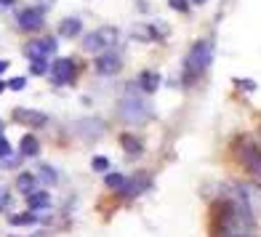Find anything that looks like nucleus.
I'll return each mask as SVG.
<instances>
[{
    "instance_id": "27",
    "label": "nucleus",
    "mask_w": 261,
    "mask_h": 237,
    "mask_svg": "<svg viewBox=\"0 0 261 237\" xmlns=\"http://www.w3.org/2000/svg\"><path fill=\"white\" fill-rule=\"evenodd\" d=\"M3 91H6V83H3V80H0V93H3Z\"/></svg>"
},
{
    "instance_id": "28",
    "label": "nucleus",
    "mask_w": 261,
    "mask_h": 237,
    "mask_svg": "<svg viewBox=\"0 0 261 237\" xmlns=\"http://www.w3.org/2000/svg\"><path fill=\"white\" fill-rule=\"evenodd\" d=\"M195 3H205V0H195Z\"/></svg>"
},
{
    "instance_id": "13",
    "label": "nucleus",
    "mask_w": 261,
    "mask_h": 237,
    "mask_svg": "<svg viewBox=\"0 0 261 237\" xmlns=\"http://www.w3.org/2000/svg\"><path fill=\"white\" fill-rule=\"evenodd\" d=\"M59 32L64 38H75L77 32H83V21L80 19H64V21H59Z\"/></svg>"
},
{
    "instance_id": "22",
    "label": "nucleus",
    "mask_w": 261,
    "mask_h": 237,
    "mask_svg": "<svg viewBox=\"0 0 261 237\" xmlns=\"http://www.w3.org/2000/svg\"><path fill=\"white\" fill-rule=\"evenodd\" d=\"M6 155H11V144H8V139L0 134V157H6Z\"/></svg>"
},
{
    "instance_id": "8",
    "label": "nucleus",
    "mask_w": 261,
    "mask_h": 237,
    "mask_svg": "<svg viewBox=\"0 0 261 237\" xmlns=\"http://www.w3.org/2000/svg\"><path fill=\"white\" fill-rule=\"evenodd\" d=\"M14 120L24 123V125H45V115L38 112V110H24V107H19V110H14Z\"/></svg>"
},
{
    "instance_id": "16",
    "label": "nucleus",
    "mask_w": 261,
    "mask_h": 237,
    "mask_svg": "<svg viewBox=\"0 0 261 237\" xmlns=\"http://www.w3.org/2000/svg\"><path fill=\"white\" fill-rule=\"evenodd\" d=\"M11 224H38V216H35V210L16 213V216H11Z\"/></svg>"
},
{
    "instance_id": "25",
    "label": "nucleus",
    "mask_w": 261,
    "mask_h": 237,
    "mask_svg": "<svg viewBox=\"0 0 261 237\" xmlns=\"http://www.w3.org/2000/svg\"><path fill=\"white\" fill-rule=\"evenodd\" d=\"M6 69H8V62H3V59H0V75H3Z\"/></svg>"
},
{
    "instance_id": "7",
    "label": "nucleus",
    "mask_w": 261,
    "mask_h": 237,
    "mask_svg": "<svg viewBox=\"0 0 261 237\" xmlns=\"http://www.w3.org/2000/svg\"><path fill=\"white\" fill-rule=\"evenodd\" d=\"M115 40V35H104V30L99 32H91L86 35V40H83V45H86V51H93V54H101V48L107 43H112Z\"/></svg>"
},
{
    "instance_id": "14",
    "label": "nucleus",
    "mask_w": 261,
    "mask_h": 237,
    "mask_svg": "<svg viewBox=\"0 0 261 237\" xmlns=\"http://www.w3.org/2000/svg\"><path fill=\"white\" fill-rule=\"evenodd\" d=\"M120 147H123L125 152H130V155H139V152L144 149V144H141L136 136H130V134H123V136H120Z\"/></svg>"
},
{
    "instance_id": "5",
    "label": "nucleus",
    "mask_w": 261,
    "mask_h": 237,
    "mask_svg": "<svg viewBox=\"0 0 261 237\" xmlns=\"http://www.w3.org/2000/svg\"><path fill=\"white\" fill-rule=\"evenodd\" d=\"M16 24L24 32H38L43 27V14L38 8H21L16 14Z\"/></svg>"
},
{
    "instance_id": "18",
    "label": "nucleus",
    "mask_w": 261,
    "mask_h": 237,
    "mask_svg": "<svg viewBox=\"0 0 261 237\" xmlns=\"http://www.w3.org/2000/svg\"><path fill=\"white\" fill-rule=\"evenodd\" d=\"M40 176H43V179H45V184H56L59 179H56V171L51 168V165H40Z\"/></svg>"
},
{
    "instance_id": "29",
    "label": "nucleus",
    "mask_w": 261,
    "mask_h": 237,
    "mask_svg": "<svg viewBox=\"0 0 261 237\" xmlns=\"http://www.w3.org/2000/svg\"><path fill=\"white\" fill-rule=\"evenodd\" d=\"M0 128H3V123H0Z\"/></svg>"
},
{
    "instance_id": "17",
    "label": "nucleus",
    "mask_w": 261,
    "mask_h": 237,
    "mask_svg": "<svg viewBox=\"0 0 261 237\" xmlns=\"http://www.w3.org/2000/svg\"><path fill=\"white\" fill-rule=\"evenodd\" d=\"M45 72H48L45 59H32V62H30V75H45Z\"/></svg>"
},
{
    "instance_id": "23",
    "label": "nucleus",
    "mask_w": 261,
    "mask_h": 237,
    "mask_svg": "<svg viewBox=\"0 0 261 237\" xmlns=\"http://www.w3.org/2000/svg\"><path fill=\"white\" fill-rule=\"evenodd\" d=\"M8 203H11V192L8 189H0V210H6Z\"/></svg>"
},
{
    "instance_id": "26",
    "label": "nucleus",
    "mask_w": 261,
    "mask_h": 237,
    "mask_svg": "<svg viewBox=\"0 0 261 237\" xmlns=\"http://www.w3.org/2000/svg\"><path fill=\"white\" fill-rule=\"evenodd\" d=\"M11 3H14V0H0V6H11Z\"/></svg>"
},
{
    "instance_id": "3",
    "label": "nucleus",
    "mask_w": 261,
    "mask_h": 237,
    "mask_svg": "<svg viewBox=\"0 0 261 237\" xmlns=\"http://www.w3.org/2000/svg\"><path fill=\"white\" fill-rule=\"evenodd\" d=\"M120 67H123L120 56L112 54V51H104V54H99V56H96V72H99V75H104V77L117 75V72H120Z\"/></svg>"
},
{
    "instance_id": "20",
    "label": "nucleus",
    "mask_w": 261,
    "mask_h": 237,
    "mask_svg": "<svg viewBox=\"0 0 261 237\" xmlns=\"http://www.w3.org/2000/svg\"><path fill=\"white\" fill-rule=\"evenodd\" d=\"M24 86H27V80H24V77H11V80L6 83V88H11V91H21Z\"/></svg>"
},
{
    "instance_id": "2",
    "label": "nucleus",
    "mask_w": 261,
    "mask_h": 237,
    "mask_svg": "<svg viewBox=\"0 0 261 237\" xmlns=\"http://www.w3.org/2000/svg\"><path fill=\"white\" fill-rule=\"evenodd\" d=\"M75 72H77V64L72 59H56L51 64V83L54 86H67V83L75 80Z\"/></svg>"
},
{
    "instance_id": "11",
    "label": "nucleus",
    "mask_w": 261,
    "mask_h": 237,
    "mask_svg": "<svg viewBox=\"0 0 261 237\" xmlns=\"http://www.w3.org/2000/svg\"><path fill=\"white\" fill-rule=\"evenodd\" d=\"M27 205H30V210H43V208L51 205V195L48 192H38V189H35L32 195H27Z\"/></svg>"
},
{
    "instance_id": "1",
    "label": "nucleus",
    "mask_w": 261,
    "mask_h": 237,
    "mask_svg": "<svg viewBox=\"0 0 261 237\" xmlns=\"http://www.w3.org/2000/svg\"><path fill=\"white\" fill-rule=\"evenodd\" d=\"M211 56H213V48L208 40H197L192 45V51L187 54V62H184V83L187 86H192V83H197L203 77V72L211 64Z\"/></svg>"
},
{
    "instance_id": "19",
    "label": "nucleus",
    "mask_w": 261,
    "mask_h": 237,
    "mask_svg": "<svg viewBox=\"0 0 261 237\" xmlns=\"http://www.w3.org/2000/svg\"><path fill=\"white\" fill-rule=\"evenodd\" d=\"M91 168H93V171H107V168H110V160L101 157V155H96V157L91 160Z\"/></svg>"
},
{
    "instance_id": "21",
    "label": "nucleus",
    "mask_w": 261,
    "mask_h": 237,
    "mask_svg": "<svg viewBox=\"0 0 261 237\" xmlns=\"http://www.w3.org/2000/svg\"><path fill=\"white\" fill-rule=\"evenodd\" d=\"M168 3H171L173 11H179V14H187L189 11V0H168Z\"/></svg>"
},
{
    "instance_id": "15",
    "label": "nucleus",
    "mask_w": 261,
    "mask_h": 237,
    "mask_svg": "<svg viewBox=\"0 0 261 237\" xmlns=\"http://www.w3.org/2000/svg\"><path fill=\"white\" fill-rule=\"evenodd\" d=\"M125 181H128V179H125V176H120V173H110V176L104 179V184L110 187V189H123Z\"/></svg>"
},
{
    "instance_id": "12",
    "label": "nucleus",
    "mask_w": 261,
    "mask_h": 237,
    "mask_svg": "<svg viewBox=\"0 0 261 237\" xmlns=\"http://www.w3.org/2000/svg\"><path fill=\"white\" fill-rule=\"evenodd\" d=\"M139 86H141V91H144V93H155L158 86H160V75L158 72H141Z\"/></svg>"
},
{
    "instance_id": "6",
    "label": "nucleus",
    "mask_w": 261,
    "mask_h": 237,
    "mask_svg": "<svg viewBox=\"0 0 261 237\" xmlns=\"http://www.w3.org/2000/svg\"><path fill=\"white\" fill-rule=\"evenodd\" d=\"M240 160L245 163V168L251 171L253 176H261V149L253 144V141L245 144V149L240 152Z\"/></svg>"
},
{
    "instance_id": "4",
    "label": "nucleus",
    "mask_w": 261,
    "mask_h": 237,
    "mask_svg": "<svg viewBox=\"0 0 261 237\" xmlns=\"http://www.w3.org/2000/svg\"><path fill=\"white\" fill-rule=\"evenodd\" d=\"M24 54L30 59H45V56H51L56 54V40L54 38H40V40H30L24 45Z\"/></svg>"
},
{
    "instance_id": "24",
    "label": "nucleus",
    "mask_w": 261,
    "mask_h": 237,
    "mask_svg": "<svg viewBox=\"0 0 261 237\" xmlns=\"http://www.w3.org/2000/svg\"><path fill=\"white\" fill-rule=\"evenodd\" d=\"M19 157H21V155H16V157L6 155V157H3V163H0V165H3V168H14V165H19V163H21Z\"/></svg>"
},
{
    "instance_id": "10",
    "label": "nucleus",
    "mask_w": 261,
    "mask_h": 237,
    "mask_svg": "<svg viewBox=\"0 0 261 237\" xmlns=\"http://www.w3.org/2000/svg\"><path fill=\"white\" fill-rule=\"evenodd\" d=\"M35 179H38L35 173H19L16 176V189L21 195H32L35 189H38V181H35Z\"/></svg>"
},
{
    "instance_id": "9",
    "label": "nucleus",
    "mask_w": 261,
    "mask_h": 237,
    "mask_svg": "<svg viewBox=\"0 0 261 237\" xmlns=\"http://www.w3.org/2000/svg\"><path fill=\"white\" fill-rule=\"evenodd\" d=\"M38 152H40V141L35 134H27L24 139H21V144H19V155L21 157H38Z\"/></svg>"
}]
</instances>
